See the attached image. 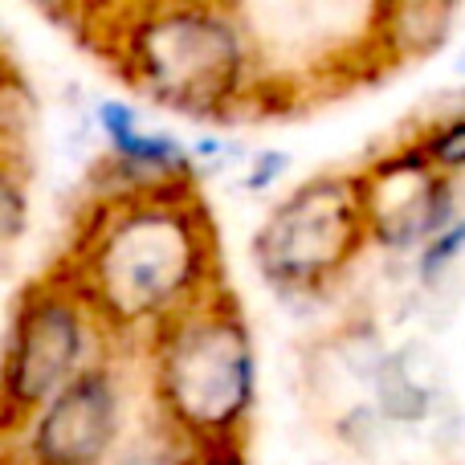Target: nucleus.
<instances>
[{"instance_id": "obj_14", "label": "nucleus", "mask_w": 465, "mask_h": 465, "mask_svg": "<svg viewBox=\"0 0 465 465\" xmlns=\"http://www.w3.org/2000/svg\"><path fill=\"white\" fill-rule=\"evenodd\" d=\"M286 176H290V152H282V147H262V152H253L245 160L241 188L253 193V196H262V193H273Z\"/></svg>"}, {"instance_id": "obj_12", "label": "nucleus", "mask_w": 465, "mask_h": 465, "mask_svg": "<svg viewBox=\"0 0 465 465\" xmlns=\"http://www.w3.org/2000/svg\"><path fill=\"white\" fill-rule=\"evenodd\" d=\"M461 262H465V213L412 253V265H417L420 286H441V282L450 278Z\"/></svg>"}, {"instance_id": "obj_5", "label": "nucleus", "mask_w": 465, "mask_h": 465, "mask_svg": "<svg viewBox=\"0 0 465 465\" xmlns=\"http://www.w3.org/2000/svg\"><path fill=\"white\" fill-rule=\"evenodd\" d=\"M371 245L360 172L306 176L273 204L253 232V265L286 298L322 294Z\"/></svg>"}, {"instance_id": "obj_3", "label": "nucleus", "mask_w": 465, "mask_h": 465, "mask_svg": "<svg viewBox=\"0 0 465 465\" xmlns=\"http://www.w3.org/2000/svg\"><path fill=\"white\" fill-rule=\"evenodd\" d=\"M152 412L188 450L245 445L257 404V351L225 286L139 347Z\"/></svg>"}, {"instance_id": "obj_8", "label": "nucleus", "mask_w": 465, "mask_h": 465, "mask_svg": "<svg viewBox=\"0 0 465 465\" xmlns=\"http://www.w3.org/2000/svg\"><path fill=\"white\" fill-rule=\"evenodd\" d=\"M94 131L103 139V176L98 188H168V184H196V155L180 135L139 114L131 98L103 94L90 106Z\"/></svg>"}, {"instance_id": "obj_2", "label": "nucleus", "mask_w": 465, "mask_h": 465, "mask_svg": "<svg viewBox=\"0 0 465 465\" xmlns=\"http://www.w3.org/2000/svg\"><path fill=\"white\" fill-rule=\"evenodd\" d=\"M90 45L172 114L229 123L270 98V62L237 0H119Z\"/></svg>"}, {"instance_id": "obj_7", "label": "nucleus", "mask_w": 465, "mask_h": 465, "mask_svg": "<svg viewBox=\"0 0 465 465\" xmlns=\"http://www.w3.org/2000/svg\"><path fill=\"white\" fill-rule=\"evenodd\" d=\"M371 245L412 257L425 241L461 217V180L425 160L412 139L360 168Z\"/></svg>"}, {"instance_id": "obj_13", "label": "nucleus", "mask_w": 465, "mask_h": 465, "mask_svg": "<svg viewBox=\"0 0 465 465\" xmlns=\"http://www.w3.org/2000/svg\"><path fill=\"white\" fill-rule=\"evenodd\" d=\"M25 5L37 16H45L49 25H57V29H74L82 37H90L119 0H25Z\"/></svg>"}, {"instance_id": "obj_15", "label": "nucleus", "mask_w": 465, "mask_h": 465, "mask_svg": "<svg viewBox=\"0 0 465 465\" xmlns=\"http://www.w3.org/2000/svg\"><path fill=\"white\" fill-rule=\"evenodd\" d=\"M176 465H245V445H237V450H188Z\"/></svg>"}, {"instance_id": "obj_10", "label": "nucleus", "mask_w": 465, "mask_h": 465, "mask_svg": "<svg viewBox=\"0 0 465 465\" xmlns=\"http://www.w3.org/2000/svg\"><path fill=\"white\" fill-rule=\"evenodd\" d=\"M371 401H376L384 425H425L441 401V371L425 347H401L384 351L371 380Z\"/></svg>"}, {"instance_id": "obj_9", "label": "nucleus", "mask_w": 465, "mask_h": 465, "mask_svg": "<svg viewBox=\"0 0 465 465\" xmlns=\"http://www.w3.org/2000/svg\"><path fill=\"white\" fill-rule=\"evenodd\" d=\"M461 0H371L363 54L380 70H404L437 57L450 45Z\"/></svg>"}, {"instance_id": "obj_1", "label": "nucleus", "mask_w": 465, "mask_h": 465, "mask_svg": "<svg viewBox=\"0 0 465 465\" xmlns=\"http://www.w3.org/2000/svg\"><path fill=\"white\" fill-rule=\"evenodd\" d=\"M62 270L127 347H143L225 286L217 229L196 184L98 188Z\"/></svg>"}, {"instance_id": "obj_6", "label": "nucleus", "mask_w": 465, "mask_h": 465, "mask_svg": "<svg viewBox=\"0 0 465 465\" xmlns=\"http://www.w3.org/2000/svg\"><path fill=\"white\" fill-rule=\"evenodd\" d=\"M119 347L5 433V465H119L131 437V376Z\"/></svg>"}, {"instance_id": "obj_11", "label": "nucleus", "mask_w": 465, "mask_h": 465, "mask_svg": "<svg viewBox=\"0 0 465 465\" xmlns=\"http://www.w3.org/2000/svg\"><path fill=\"white\" fill-rule=\"evenodd\" d=\"M409 139L425 152V160L433 168H441L453 180H465V106H453V111L429 119Z\"/></svg>"}, {"instance_id": "obj_4", "label": "nucleus", "mask_w": 465, "mask_h": 465, "mask_svg": "<svg viewBox=\"0 0 465 465\" xmlns=\"http://www.w3.org/2000/svg\"><path fill=\"white\" fill-rule=\"evenodd\" d=\"M119 347L127 343L114 339V331L90 306V298L65 278L62 265L41 273L16 298L13 319H8L5 376H0L5 433Z\"/></svg>"}]
</instances>
